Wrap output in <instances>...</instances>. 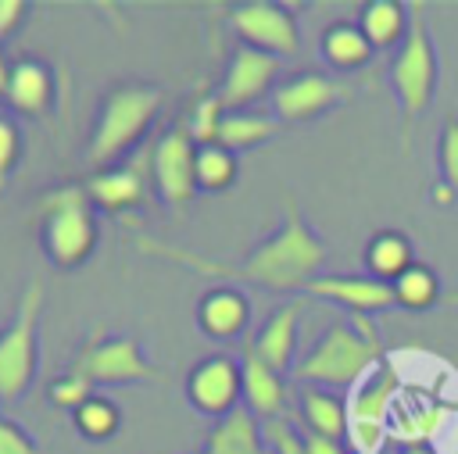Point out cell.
Returning <instances> with one entry per match:
<instances>
[{"mask_svg":"<svg viewBox=\"0 0 458 454\" xmlns=\"http://www.w3.org/2000/svg\"><path fill=\"white\" fill-rule=\"evenodd\" d=\"M140 247L147 254H161V257H172V261H182V265H193L200 268L204 275H222V279H233V282H250V286H261V290H301L322 275V265H326V243L322 236L301 218V211L293 204H286V218L283 225L265 240L258 243L247 261L240 265H222V261H208V257H197V254H186V250H175L168 243H157V240H140Z\"/></svg>","mask_w":458,"mask_h":454,"instance_id":"1","label":"cell"},{"mask_svg":"<svg viewBox=\"0 0 458 454\" xmlns=\"http://www.w3.org/2000/svg\"><path fill=\"white\" fill-rule=\"evenodd\" d=\"M383 361V343L376 325L365 315H351V322L329 325L293 365V379L304 386L354 390L376 365Z\"/></svg>","mask_w":458,"mask_h":454,"instance_id":"2","label":"cell"},{"mask_svg":"<svg viewBox=\"0 0 458 454\" xmlns=\"http://www.w3.org/2000/svg\"><path fill=\"white\" fill-rule=\"evenodd\" d=\"M165 107V89L150 82H122L104 93L97 107V122L86 143V161L100 172L118 164L150 129V122Z\"/></svg>","mask_w":458,"mask_h":454,"instance_id":"3","label":"cell"},{"mask_svg":"<svg viewBox=\"0 0 458 454\" xmlns=\"http://www.w3.org/2000/svg\"><path fill=\"white\" fill-rule=\"evenodd\" d=\"M97 207L82 186H57L39 200V243L54 268L72 272L97 250Z\"/></svg>","mask_w":458,"mask_h":454,"instance_id":"4","label":"cell"},{"mask_svg":"<svg viewBox=\"0 0 458 454\" xmlns=\"http://www.w3.org/2000/svg\"><path fill=\"white\" fill-rule=\"evenodd\" d=\"M404 397V379L397 361L383 357L347 397V443L354 454H383L390 429H394V411Z\"/></svg>","mask_w":458,"mask_h":454,"instance_id":"5","label":"cell"},{"mask_svg":"<svg viewBox=\"0 0 458 454\" xmlns=\"http://www.w3.org/2000/svg\"><path fill=\"white\" fill-rule=\"evenodd\" d=\"M39 311H43V286L29 282L14 318L4 325L0 332V400L14 404L29 393L32 379H36V354H39Z\"/></svg>","mask_w":458,"mask_h":454,"instance_id":"6","label":"cell"},{"mask_svg":"<svg viewBox=\"0 0 458 454\" xmlns=\"http://www.w3.org/2000/svg\"><path fill=\"white\" fill-rule=\"evenodd\" d=\"M437 71H440V68H437V50H433L426 18H422V11L415 7L411 29H408V36H404V43L397 46L394 64H390V82H394V93H397L404 125H411L419 114L429 111L433 93H437V79H440Z\"/></svg>","mask_w":458,"mask_h":454,"instance_id":"7","label":"cell"},{"mask_svg":"<svg viewBox=\"0 0 458 454\" xmlns=\"http://www.w3.org/2000/svg\"><path fill=\"white\" fill-rule=\"evenodd\" d=\"M72 372H79L89 386H122V383L161 379V372L143 357V350L132 336H107L100 329L79 350V357L72 361Z\"/></svg>","mask_w":458,"mask_h":454,"instance_id":"8","label":"cell"},{"mask_svg":"<svg viewBox=\"0 0 458 454\" xmlns=\"http://www.w3.org/2000/svg\"><path fill=\"white\" fill-rule=\"evenodd\" d=\"M150 186L168 207H186L197 197V139L190 136L186 122L157 136L147 154Z\"/></svg>","mask_w":458,"mask_h":454,"instance_id":"9","label":"cell"},{"mask_svg":"<svg viewBox=\"0 0 458 454\" xmlns=\"http://www.w3.org/2000/svg\"><path fill=\"white\" fill-rule=\"evenodd\" d=\"M233 32L243 46H254L272 57H293L301 50V25L297 14L279 0H243L229 11Z\"/></svg>","mask_w":458,"mask_h":454,"instance_id":"10","label":"cell"},{"mask_svg":"<svg viewBox=\"0 0 458 454\" xmlns=\"http://www.w3.org/2000/svg\"><path fill=\"white\" fill-rule=\"evenodd\" d=\"M186 400L200 415H208L215 422L233 415L240 408V400H243L240 361L233 354H208V357H200L190 368V375H186Z\"/></svg>","mask_w":458,"mask_h":454,"instance_id":"11","label":"cell"},{"mask_svg":"<svg viewBox=\"0 0 458 454\" xmlns=\"http://www.w3.org/2000/svg\"><path fill=\"white\" fill-rule=\"evenodd\" d=\"M276 79H279V57L240 43L225 61L215 97H218L222 111H250V104H258L265 93H272L279 86Z\"/></svg>","mask_w":458,"mask_h":454,"instance_id":"12","label":"cell"},{"mask_svg":"<svg viewBox=\"0 0 458 454\" xmlns=\"http://www.w3.org/2000/svg\"><path fill=\"white\" fill-rule=\"evenodd\" d=\"M347 97H351V86L340 82L336 75L301 71L283 79L272 89V111H276V122H311L329 107H340Z\"/></svg>","mask_w":458,"mask_h":454,"instance_id":"13","label":"cell"},{"mask_svg":"<svg viewBox=\"0 0 458 454\" xmlns=\"http://www.w3.org/2000/svg\"><path fill=\"white\" fill-rule=\"evenodd\" d=\"M82 189L89 193L93 207L97 211H107V214H125L132 207H140L147 200V189H150V168L147 161H132V164H111V168H100L93 172Z\"/></svg>","mask_w":458,"mask_h":454,"instance_id":"14","label":"cell"},{"mask_svg":"<svg viewBox=\"0 0 458 454\" xmlns=\"http://www.w3.org/2000/svg\"><path fill=\"white\" fill-rule=\"evenodd\" d=\"M304 293L308 297H318V300H329V304H340L354 318L358 315L369 318L372 311L397 307L394 304V286L390 282H379V279H372L365 272H358V275H329V272H322L318 279H311L304 286Z\"/></svg>","mask_w":458,"mask_h":454,"instance_id":"15","label":"cell"},{"mask_svg":"<svg viewBox=\"0 0 458 454\" xmlns=\"http://www.w3.org/2000/svg\"><path fill=\"white\" fill-rule=\"evenodd\" d=\"M240 372H243V404L247 411L261 422H279V418H290V390H286V379L265 365L250 340L243 343V361H240Z\"/></svg>","mask_w":458,"mask_h":454,"instance_id":"16","label":"cell"},{"mask_svg":"<svg viewBox=\"0 0 458 454\" xmlns=\"http://www.w3.org/2000/svg\"><path fill=\"white\" fill-rule=\"evenodd\" d=\"M297 329H301V304L290 300V304H279L261 322V329L247 340L265 365H272L279 375H286L297 365Z\"/></svg>","mask_w":458,"mask_h":454,"instance_id":"17","label":"cell"},{"mask_svg":"<svg viewBox=\"0 0 458 454\" xmlns=\"http://www.w3.org/2000/svg\"><path fill=\"white\" fill-rule=\"evenodd\" d=\"M4 100L29 118H39L54 107V71L39 57H14L11 61V79L4 89Z\"/></svg>","mask_w":458,"mask_h":454,"instance_id":"18","label":"cell"},{"mask_svg":"<svg viewBox=\"0 0 458 454\" xmlns=\"http://www.w3.org/2000/svg\"><path fill=\"white\" fill-rule=\"evenodd\" d=\"M197 325L211 340H236L247 336L250 325V300L236 286H215L197 304Z\"/></svg>","mask_w":458,"mask_h":454,"instance_id":"19","label":"cell"},{"mask_svg":"<svg viewBox=\"0 0 458 454\" xmlns=\"http://www.w3.org/2000/svg\"><path fill=\"white\" fill-rule=\"evenodd\" d=\"M200 454H268V440L261 422L247 408H236L233 415L211 425Z\"/></svg>","mask_w":458,"mask_h":454,"instance_id":"20","label":"cell"},{"mask_svg":"<svg viewBox=\"0 0 458 454\" xmlns=\"http://www.w3.org/2000/svg\"><path fill=\"white\" fill-rule=\"evenodd\" d=\"M297 415L304 433L326 436V440H347V400L322 386H304L297 397Z\"/></svg>","mask_w":458,"mask_h":454,"instance_id":"21","label":"cell"},{"mask_svg":"<svg viewBox=\"0 0 458 454\" xmlns=\"http://www.w3.org/2000/svg\"><path fill=\"white\" fill-rule=\"evenodd\" d=\"M358 29L372 43V50H394L404 43L411 29V14L401 0H369L358 11Z\"/></svg>","mask_w":458,"mask_h":454,"instance_id":"22","label":"cell"},{"mask_svg":"<svg viewBox=\"0 0 458 454\" xmlns=\"http://www.w3.org/2000/svg\"><path fill=\"white\" fill-rule=\"evenodd\" d=\"M365 275L379 279V282H394L404 268L415 265V247L401 229H379L369 243H365Z\"/></svg>","mask_w":458,"mask_h":454,"instance_id":"23","label":"cell"},{"mask_svg":"<svg viewBox=\"0 0 458 454\" xmlns=\"http://www.w3.org/2000/svg\"><path fill=\"white\" fill-rule=\"evenodd\" d=\"M318 54L336 71H358L372 61L376 50L365 39V32L358 29V21H333L318 39Z\"/></svg>","mask_w":458,"mask_h":454,"instance_id":"24","label":"cell"},{"mask_svg":"<svg viewBox=\"0 0 458 454\" xmlns=\"http://www.w3.org/2000/svg\"><path fill=\"white\" fill-rule=\"evenodd\" d=\"M279 132V122L272 114H258V111H225L222 122H218V132H215V143H222L225 150L240 154V150H250L265 139H272Z\"/></svg>","mask_w":458,"mask_h":454,"instance_id":"25","label":"cell"},{"mask_svg":"<svg viewBox=\"0 0 458 454\" xmlns=\"http://www.w3.org/2000/svg\"><path fill=\"white\" fill-rule=\"evenodd\" d=\"M240 157L225 150L222 143H200L197 147V193H222L236 182Z\"/></svg>","mask_w":458,"mask_h":454,"instance_id":"26","label":"cell"},{"mask_svg":"<svg viewBox=\"0 0 458 454\" xmlns=\"http://www.w3.org/2000/svg\"><path fill=\"white\" fill-rule=\"evenodd\" d=\"M390 286H394V304L397 307H408V311H426V307H433L440 300V279L422 261H415L411 268H404Z\"/></svg>","mask_w":458,"mask_h":454,"instance_id":"27","label":"cell"},{"mask_svg":"<svg viewBox=\"0 0 458 454\" xmlns=\"http://www.w3.org/2000/svg\"><path fill=\"white\" fill-rule=\"evenodd\" d=\"M72 422H75V429L86 436V440H111L118 429H122V411H118V404L114 400H107L104 393H93V397H86L75 411H72Z\"/></svg>","mask_w":458,"mask_h":454,"instance_id":"28","label":"cell"},{"mask_svg":"<svg viewBox=\"0 0 458 454\" xmlns=\"http://www.w3.org/2000/svg\"><path fill=\"white\" fill-rule=\"evenodd\" d=\"M222 104H218V97L211 93V97H204V100H197V107L190 111V118H186V129H190V136L197 139V147L200 143H215V132H218V122H222Z\"/></svg>","mask_w":458,"mask_h":454,"instance_id":"29","label":"cell"},{"mask_svg":"<svg viewBox=\"0 0 458 454\" xmlns=\"http://www.w3.org/2000/svg\"><path fill=\"white\" fill-rule=\"evenodd\" d=\"M86 397H93V386H89L79 372H72V368H68L61 379L50 383V400H54L57 408H64V411H75Z\"/></svg>","mask_w":458,"mask_h":454,"instance_id":"30","label":"cell"},{"mask_svg":"<svg viewBox=\"0 0 458 454\" xmlns=\"http://www.w3.org/2000/svg\"><path fill=\"white\" fill-rule=\"evenodd\" d=\"M437 157H440L444 182L458 193V118L444 122V132H440V143H437Z\"/></svg>","mask_w":458,"mask_h":454,"instance_id":"31","label":"cell"},{"mask_svg":"<svg viewBox=\"0 0 458 454\" xmlns=\"http://www.w3.org/2000/svg\"><path fill=\"white\" fill-rule=\"evenodd\" d=\"M265 440L272 443V454H308V447H304V433H301L290 418L265 422Z\"/></svg>","mask_w":458,"mask_h":454,"instance_id":"32","label":"cell"},{"mask_svg":"<svg viewBox=\"0 0 458 454\" xmlns=\"http://www.w3.org/2000/svg\"><path fill=\"white\" fill-rule=\"evenodd\" d=\"M18 157H21V136H18V125L0 114V189L4 182L11 179V172L18 168Z\"/></svg>","mask_w":458,"mask_h":454,"instance_id":"33","label":"cell"},{"mask_svg":"<svg viewBox=\"0 0 458 454\" xmlns=\"http://www.w3.org/2000/svg\"><path fill=\"white\" fill-rule=\"evenodd\" d=\"M0 454H39V447L18 422L0 415Z\"/></svg>","mask_w":458,"mask_h":454,"instance_id":"34","label":"cell"},{"mask_svg":"<svg viewBox=\"0 0 458 454\" xmlns=\"http://www.w3.org/2000/svg\"><path fill=\"white\" fill-rule=\"evenodd\" d=\"M25 14H29V4L25 0H0V43L11 39L21 29Z\"/></svg>","mask_w":458,"mask_h":454,"instance_id":"35","label":"cell"},{"mask_svg":"<svg viewBox=\"0 0 458 454\" xmlns=\"http://www.w3.org/2000/svg\"><path fill=\"white\" fill-rule=\"evenodd\" d=\"M304 447H308V454H347V447L340 440H326V436H315V433H304Z\"/></svg>","mask_w":458,"mask_h":454,"instance_id":"36","label":"cell"},{"mask_svg":"<svg viewBox=\"0 0 458 454\" xmlns=\"http://www.w3.org/2000/svg\"><path fill=\"white\" fill-rule=\"evenodd\" d=\"M7 79H11V61H7V54H4V46H0V97H4V89H7Z\"/></svg>","mask_w":458,"mask_h":454,"instance_id":"37","label":"cell"},{"mask_svg":"<svg viewBox=\"0 0 458 454\" xmlns=\"http://www.w3.org/2000/svg\"><path fill=\"white\" fill-rule=\"evenodd\" d=\"M433 200H437V204H451V200H454V189H451L447 182H440V186L433 189Z\"/></svg>","mask_w":458,"mask_h":454,"instance_id":"38","label":"cell"},{"mask_svg":"<svg viewBox=\"0 0 458 454\" xmlns=\"http://www.w3.org/2000/svg\"><path fill=\"white\" fill-rule=\"evenodd\" d=\"M401 454H437V447H404Z\"/></svg>","mask_w":458,"mask_h":454,"instance_id":"39","label":"cell"}]
</instances>
